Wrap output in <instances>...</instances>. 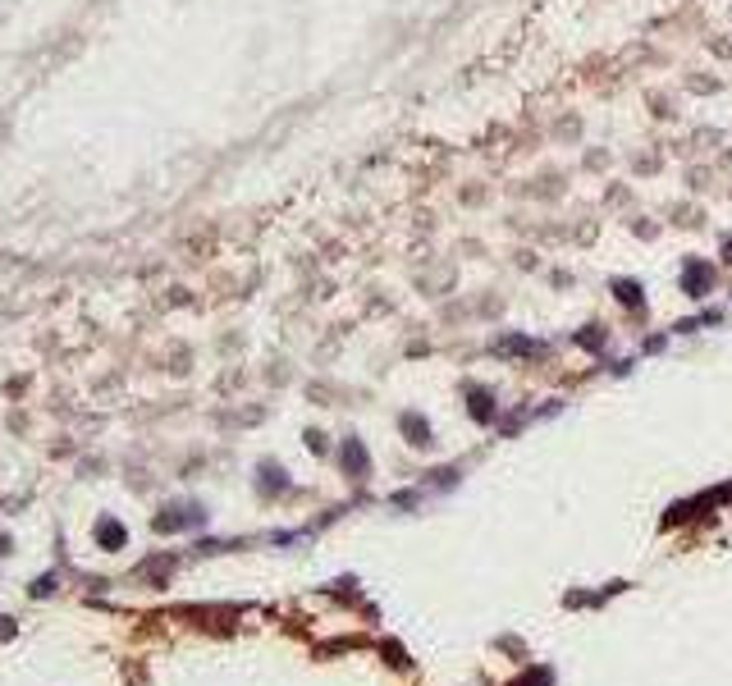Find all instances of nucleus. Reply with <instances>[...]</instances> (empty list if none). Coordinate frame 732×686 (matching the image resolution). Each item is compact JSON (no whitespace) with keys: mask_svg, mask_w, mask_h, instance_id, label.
Instances as JSON below:
<instances>
[{"mask_svg":"<svg viewBox=\"0 0 732 686\" xmlns=\"http://www.w3.org/2000/svg\"><path fill=\"white\" fill-rule=\"evenodd\" d=\"M97 540H101V545H124V526L120 522H101L97 526Z\"/></svg>","mask_w":732,"mask_h":686,"instance_id":"1","label":"nucleus"}]
</instances>
